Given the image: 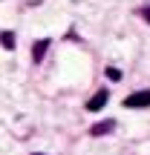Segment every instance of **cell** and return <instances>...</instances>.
I'll list each match as a JSON object with an SVG mask.
<instances>
[{"instance_id": "1", "label": "cell", "mask_w": 150, "mask_h": 155, "mask_svg": "<svg viewBox=\"0 0 150 155\" xmlns=\"http://www.w3.org/2000/svg\"><path fill=\"white\" fill-rule=\"evenodd\" d=\"M124 106L127 109H145V106H150V92L145 89V92H133L127 101H124Z\"/></svg>"}, {"instance_id": "2", "label": "cell", "mask_w": 150, "mask_h": 155, "mask_svg": "<svg viewBox=\"0 0 150 155\" xmlns=\"http://www.w3.org/2000/svg\"><path fill=\"white\" fill-rule=\"evenodd\" d=\"M107 101H110V92H107V89H98V92H95L92 98L87 101V109H89V112H98L101 106L107 104Z\"/></svg>"}, {"instance_id": "3", "label": "cell", "mask_w": 150, "mask_h": 155, "mask_svg": "<svg viewBox=\"0 0 150 155\" xmlns=\"http://www.w3.org/2000/svg\"><path fill=\"white\" fill-rule=\"evenodd\" d=\"M46 49H49V38L38 40V43L32 46V61H35V63H40V61H44V55H46Z\"/></svg>"}, {"instance_id": "4", "label": "cell", "mask_w": 150, "mask_h": 155, "mask_svg": "<svg viewBox=\"0 0 150 155\" xmlns=\"http://www.w3.org/2000/svg\"><path fill=\"white\" fill-rule=\"evenodd\" d=\"M110 129H116V121H104V124H95V127H92V135H107Z\"/></svg>"}, {"instance_id": "5", "label": "cell", "mask_w": 150, "mask_h": 155, "mask_svg": "<svg viewBox=\"0 0 150 155\" xmlns=\"http://www.w3.org/2000/svg\"><path fill=\"white\" fill-rule=\"evenodd\" d=\"M0 46H3V49H15V35L3 32V35H0Z\"/></svg>"}, {"instance_id": "6", "label": "cell", "mask_w": 150, "mask_h": 155, "mask_svg": "<svg viewBox=\"0 0 150 155\" xmlns=\"http://www.w3.org/2000/svg\"><path fill=\"white\" fill-rule=\"evenodd\" d=\"M107 75H110V81H118V78H121V72H118V69H107Z\"/></svg>"}, {"instance_id": "7", "label": "cell", "mask_w": 150, "mask_h": 155, "mask_svg": "<svg viewBox=\"0 0 150 155\" xmlns=\"http://www.w3.org/2000/svg\"><path fill=\"white\" fill-rule=\"evenodd\" d=\"M35 155H40V152H35Z\"/></svg>"}]
</instances>
